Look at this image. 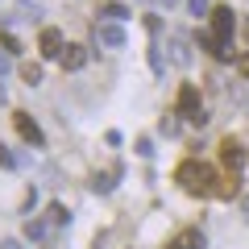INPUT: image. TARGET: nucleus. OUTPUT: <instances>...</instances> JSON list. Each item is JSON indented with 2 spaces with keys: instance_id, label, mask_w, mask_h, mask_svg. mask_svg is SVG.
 <instances>
[{
  "instance_id": "obj_1",
  "label": "nucleus",
  "mask_w": 249,
  "mask_h": 249,
  "mask_svg": "<svg viewBox=\"0 0 249 249\" xmlns=\"http://www.w3.org/2000/svg\"><path fill=\"white\" fill-rule=\"evenodd\" d=\"M175 183L183 187L187 196H199V199H208V196H216L220 191V175H216L208 162H199V158H183L175 166Z\"/></svg>"
},
{
  "instance_id": "obj_2",
  "label": "nucleus",
  "mask_w": 249,
  "mask_h": 249,
  "mask_svg": "<svg viewBox=\"0 0 249 249\" xmlns=\"http://www.w3.org/2000/svg\"><path fill=\"white\" fill-rule=\"evenodd\" d=\"M175 112H178V116H187L191 124H199V129L208 124V112H204V104H199V88H196V83H183V88H178Z\"/></svg>"
},
{
  "instance_id": "obj_3",
  "label": "nucleus",
  "mask_w": 249,
  "mask_h": 249,
  "mask_svg": "<svg viewBox=\"0 0 249 249\" xmlns=\"http://www.w3.org/2000/svg\"><path fill=\"white\" fill-rule=\"evenodd\" d=\"M232 34H237V17H232V9H229V4H216V9H212V37L232 50Z\"/></svg>"
},
{
  "instance_id": "obj_4",
  "label": "nucleus",
  "mask_w": 249,
  "mask_h": 249,
  "mask_svg": "<svg viewBox=\"0 0 249 249\" xmlns=\"http://www.w3.org/2000/svg\"><path fill=\"white\" fill-rule=\"evenodd\" d=\"M220 162H224L229 170H237V175H241V170H245V162H249V150L237 142V137H224V142H220Z\"/></svg>"
},
{
  "instance_id": "obj_5",
  "label": "nucleus",
  "mask_w": 249,
  "mask_h": 249,
  "mask_svg": "<svg viewBox=\"0 0 249 249\" xmlns=\"http://www.w3.org/2000/svg\"><path fill=\"white\" fill-rule=\"evenodd\" d=\"M62 50H67V42H62V34L54 25L42 29V37H37V54L42 58H62Z\"/></svg>"
},
{
  "instance_id": "obj_6",
  "label": "nucleus",
  "mask_w": 249,
  "mask_h": 249,
  "mask_svg": "<svg viewBox=\"0 0 249 249\" xmlns=\"http://www.w3.org/2000/svg\"><path fill=\"white\" fill-rule=\"evenodd\" d=\"M96 46L121 50V46H124V29L116 25V21H96Z\"/></svg>"
},
{
  "instance_id": "obj_7",
  "label": "nucleus",
  "mask_w": 249,
  "mask_h": 249,
  "mask_svg": "<svg viewBox=\"0 0 249 249\" xmlns=\"http://www.w3.org/2000/svg\"><path fill=\"white\" fill-rule=\"evenodd\" d=\"M13 124H17V133L25 137L29 145H46V137H42V129H37V121L29 112H13Z\"/></svg>"
},
{
  "instance_id": "obj_8",
  "label": "nucleus",
  "mask_w": 249,
  "mask_h": 249,
  "mask_svg": "<svg viewBox=\"0 0 249 249\" xmlns=\"http://www.w3.org/2000/svg\"><path fill=\"white\" fill-rule=\"evenodd\" d=\"M62 71H83L88 67V46H75V42H67V50H62Z\"/></svg>"
},
{
  "instance_id": "obj_9",
  "label": "nucleus",
  "mask_w": 249,
  "mask_h": 249,
  "mask_svg": "<svg viewBox=\"0 0 249 249\" xmlns=\"http://www.w3.org/2000/svg\"><path fill=\"white\" fill-rule=\"evenodd\" d=\"M162 249H204V232L199 229H183L178 237H170Z\"/></svg>"
},
{
  "instance_id": "obj_10",
  "label": "nucleus",
  "mask_w": 249,
  "mask_h": 249,
  "mask_svg": "<svg viewBox=\"0 0 249 249\" xmlns=\"http://www.w3.org/2000/svg\"><path fill=\"white\" fill-rule=\"evenodd\" d=\"M96 17H108V21H116V25H121V21L129 17V9H124L121 0H104V4L96 9Z\"/></svg>"
},
{
  "instance_id": "obj_11",
  "label": "nucleus",
  "mask_w": 249,
  "mask_h": 249,
  "mask_svg": "<svg viewBox=\"0 0 249 249\" xmlns=\"http://www.w3.org/2000/svg\"><path fill=\"white\" fill-rule=\"evenodd\" d=\"M216 196H220V199H237L241 196V175H237V170H229V175L220 178V191H216Z\"/></svg>"
},
{
  "instance_id": "obj_12",
  "label": "nucleus",
  "mask_w": 249,
  "mask_h": 249,
  "mask_svg": "<svg viewBox=\"0 0 249 249\" xmlns=\"http://www.w3.org/2000/svg\"><path fill=\"white\" fill-rule=\"evenodd\" d=\"M199 46H204V50L212 54V58H220V62H229V58H232V50H229V46H220L212 34H199Z\"/></svg>"
},
{
  "instance_id": "obj_13",
  "label": "nucleus",
  "mask_w": 249,
  "mask_h": 249,
  "mask_svg": "<svg viewBox=\"0 0 249 249\" xmlns=\"http://www.w3.org/2000/svg\"><path fill=\"white\" fill-rule=\"evenodd\" d=\"M170 50H175L170 58H175L178 67H187V58H191V54H187V37H183V34H170Z\"/></svg>"
},
{
  "instance_id": "obj_14",
  "label": "nucleus",
  "mask_w": 249,
  "mask_h": 249,
  "mask_svg": "<svg viewBox=\"0 0 249 249\" xmlns=\"http://www.w3.org/2000/svg\"><path fill=\"white\" fill-rule=\"evenodd\" d=\"M21 79H25L29 88H37V83H42V67H37V62H21Z\"/></svg>"
},
{
  "instance_id": "obj_15",
  "label": "nucleus",
  "mask_w": 249,
  "mask_h": 249,
  "mask_svg": "<svg viewBox=\"0 0 249 249\" xmlns=\"http://www.w3.org/2000/svg\"><path fill=\"white\" fill-rule=\"evenodd\" d=\"M158 133H162V137H175V133H178V112L162 116V121H158Z\"/></svg>"
},
{
  "instance_id": "obj_16",
  "label": "nucleus",
  "mask_w": 249,
  "mask_h": 249,
  "mask_svg": "<svg viewBox=\"0 0 249 249\" xmlns=\"http://www.w3.org/2000/svg\"><path fill=\"white\" fill-rule=\"evenodd\" d=\"M25 237H29V241H46V224H42V220H29V224H25Z\"/></svg>"
},
{
  "instance_id": "obj_17",
  "label": "nucleus",
  "mask_w": 249,
  "mask_h": 249,
  "mask_svg": "<svg viewBox=\"0 0 249 249\" xmlns=\"http://www.w3.org/2000/svg\"><path fill=\"white\" fill-rule=\"evenodd\" d=\"M0 166H4V170H17V154H13L4 142H0Z\"/></svg>"
},
{
  "instance_id": "obj_18",
  "label": "nucleus",
  "mask_w": 249,
  "mask_h": 249,
  "mask_svg": "<svg viewBox=\"0 0 249 249\" xmlns=\"http://www.w3.org/2000/svg\"><path fill=\"white\" fill-rule=\"evenodd\" d=\"M50 220L54 224H71V212H67L62 204H50Z\"/></svg>"
},
{
  "instance_id": "obj_19",
  "label": "nucleus",
  "mask_w": 249,
  "mask_h": 249,
  "mask_svg": "<svg viewBox=\"0 0 249 249\" xmlns=\"http://www.w3.org/2000/svg\"><path fill=\"white\" fill-rule=\"evenodd\" d=\"M187 9L196 13V17H212V4L208 0H187Z\"/></svg>"
},
{
  "instance_id": "obj_20",
  "label": "nucleus",
  "mask_w": 249,
  "mask_h": 249,
  "mask_svg": "<svg viewBox=\"0 0 249 249\" xmlns=\"http://www.w3.org/2000/svg\"><path fill=\"white\" fill-rule=\"evenodd\" d=\"M91 191H104L108 196V191H112V175H96L91 178Z\"/></svg>"
},
{
  "instance_id": "obj_21",
  "label": "nucleus",
  "mask_w": 249,
  "mask_h": 249,
  "mask_svg": "<svg viewBox=\"0 0 249 249\" xmlns=\"http://www.w3.org/2000/svg\"><path fill=\"white\" fill-rule=\"evenodd\" d=\"M0 46H4V50H9V54H21V42H17V37H13V34H0Z\"/></svg>"
},
{
  "instance_id": "obj_22",
  "label": "nucleus",
  "mask_w": 249,
  "mask_h": 249,
  "mask_svg": "<svg viewBox=\"0 0 249 249\" xmlns=\"http://www.w3.org/2000/svg\"><path fill=\"white\" fill-rule=\"evenodd\" d=\"M137 154H142V158H154V142L150 137H137Z\"/></svg>"
},
{
  "instance_id": "obj_23",
  "label": "nucleus",
  "mask_w": 249,
  "mask_h": 249,
  "mask_svg": "<svg viewBox=\"0 0 249 249\" xmlns=\"http://www.w3.org/2000/svg\"><path fill=\"white\" fill-rule=\"evenodd\" d=\"M237 71H241V75L249 79V54H237Z\"/></svg>"
},
{
  "instance_id": "obj_24",
  "label": "nucleus",
  "mask_w": 249,
  "mask_h": 249,
  "mask_svg": "<svg viewBox=\"0 0 249 249\" xmlns=\"http://www.w3.org/2000/svg\"><path fill=\"white\" fill-rule=\"evenodd\" d=\"M9 58H13V54H9V50H0V75H4V71H9V67H13V62H9Z\"/></svg>"
},
{
  "instance_id": "obj_25",
  "label": "nucleus",
  "mask_w": 249,
  "mask_h": 249,
  "mask_svg": "<svg viewBox=\"0 0 249 249\" xmlns=\"http://www.w3.org/2000/svg\"><path fill=\"white\" fill-rule=\"evenodd\" d=\"M0 249H21V241H17V237H9V241H4Z\"/></svg>"
}]
</instances>
